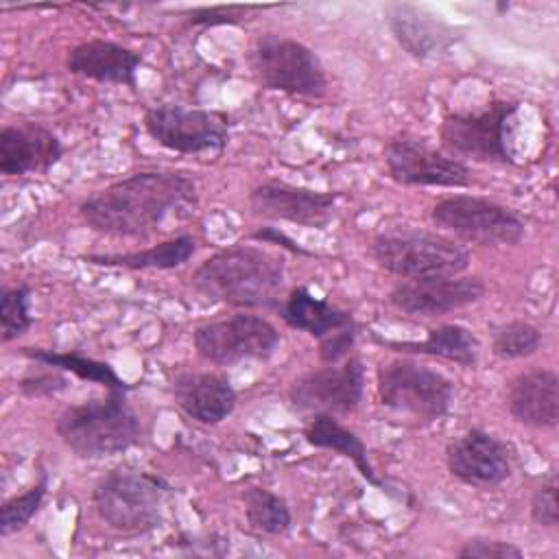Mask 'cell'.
I'll return each instance as SVG.
<instances>
[{
    "label": "cell",
    "instance_id": "1",
    "mask_svg": "<svg viewBox=\"0 0 559 559\" xmlns=\"http://www.w3.org/2000/svg\"><path fill=\"white\" fill-rule=\"evenodd\" d=\"M197 183L173 170H140L94 192L79 205L87 227L114 238H144L197 207Z\"/></svg>",
    "mask_w": 559,
    "mask_h": 559
},
{
    "label": "cell",
    "instance_id": "2",
    "mask_svg": "<svg viewBox=\"0 0 559 559\" xmlns=\"http://www.w3.org/2000/svg\"><path fill=\"white\" fill-rule=\"evenodd\" d=\"M192 288L210 301L238 308H280L284 258L251 245L216 251L192 271Z\"/></svg>",
    "mask_w": 559,
    "mask_h": 559
},
{
    "label": "cell",
    "instance_id": "3",
    "mask_svg": "<svg viewBox=\"0 0 559 559\" xmlns=\"http://www.w3.org/2000/svg\"><path fill=\"white\" fill-rule=\"evenodd\" d=\"M55 430L81 459H105L127 452L142 439V421L127 402V391H107L105 397L68 406Z\"/></svg>",
    "mask_w": 559,
    "mask_h": 559
},
{
    "label": "cell",
    "instance_id": "4",
    "mask_svg": "<svg viewBox=\"0 0 559 559\" xmlns=\"http://www.w3.org/2000/svg\"><path fill=\"white\" fill-rule=\"evenodd\" d=\"M168 493L170 485L162 476L118 467L94 485L92 502L109 528L122 535H142L162 524Z\"/></svg>",
    "mask_w": 559,
    "mask_h": 559
},
{
    "label": "cell",
    "instance_id": "5",
    "mask_svg": "<svg viewBox=\"0 0 559 559\" xmlns=\"http://www.w3.org/2000/svg\"><path fill=\"white\" fill-rule=\"evenodd\" d=\"M371 255L384 271L404 280L461 275L469 253L454 238L424 229L382 231L371 242Z\"/></svg>",
    "mask_w": 559,
    "mask_h": 559
},
{
    "label": "cell",
    "instance_id": "6",
    "mask_svg": "<svg viewBox=\"0 0 559 559\" xmlns=\"http://www.w3.org/2000/svg\"><path fill=\"white\" fill-rule=\"evenodd\" d=\"M249 66L266 90L293 96L321 98L328 92V76L321 59L306 44L275 33L260 35L249 52Z\"/></svg>",
    "mask_w": 559,
    "mask_h": 559
},
{
    "label": "cell",
    "instance_id": "7",
    "mask_svg": "<svg viewBox=\"0 0 559 559\" xmlns=\"http://www.w3.org/2000/svg\"><path fill=\"white\" fill-rule=\"evenodd\" d=\"M518 100H491L480 111L448 114L439 138L448 155L483 164H515L509 151V124L518 114Z\"/></svg>",
    "mask_w": 559,
    "mask_h": 559
},
{
    "label": "cell",
    "instance_id": "8",
    "mask_svg": "<svg viewBox=\"0 0 559 559\" xmlns=\"http://www.w3.org/2000/svg\"><path fill=\"white\" fill-rule=\"evenodd\" d=\"M378 397L391 411L435 421L450 411L454 384L421 362L397 358L378 367Z\"/></svg>",
    "mask_w": 559,
    "mask_h": 559
},
{
    "label": "cell",
    "instance_id": "9",
    "mask_svg": "<svg viewBox=\"0 0 559 559\" xmlns=\"http://www.w3.org/2000/svg\"><path fill=\"white\" fill-rule=\"evenodd\" d=\"M430 218L437 227L469 245L480 247H513L524 238L526 231L522 216L511 207L472 194H454L441 199L432 207Z\"/></svg>",
    "mask_w": 559,
    "mask_h": 559
},
{
    "label": "cell",
    "instance_id": "10",
    "mask_svg": "<svg viewBox=\"0 0 559 559\" xmlns=\"http://www.w3.org/2000/svg\"><path fill=\"white\" fill-rule=\"evenodd\" d=\"M144 131L153 142L179 155L223 153L229 142V120L223 114L177 103L148 107Z\"/></svg>",
    "mask_w": 559,
    "mask_h": 559
},
{
    "label": "cell",
    "instance_id": "11",
    "mask_svg": "<svg viewBox=\"0 0 559 559\" xmlns=\"http://www.w3.org/2000/svg\"><path fill=\"white\" fill-rule=\"evenodd\" d=\"M280 341L277 328L269 319L251 312H236L194 330L197 354L214 365L266 360L275 354Z\"/></svg>",
    "mask_w": 559,
    "mask_h": 559
},
{
    "label": "cell",
    "instance_id": "12",
    "mask_svg": "<svg viewBox=\"0 0 559 559\" xmlns=\"http://www.w3.org/2000/svg\"><path fill=\"white\" fill-rule=\"evenodd\" d=\"M277 310L288 328L319 341L321 362L338 365L352 356L356 343V321L352 312L312 295L306 286H295Z\"/></svg>",
    "mask_w": 559,
    "mask_h": 559
},
{
    "label": "cell",
    "instance_id": "13",
    "mask_svg": "<svg viewBox=\"0 0 559 559\" xmlns=\"http://www.w3.org/2000/svg\"><path fill=\"white\" fill-rule=\"evenodd\" d=\"M365 393V367L358 356L343 365H328L304 373L288 386V402L297 411L347 415L354 413Z\"/></svg>",
    "mask_w": 559,
    "mask_h": 559
},
{
    "label": "cell",
    "instance_id": "14",
    "mask_svg": "<svg viewBox=\"0 0 559 559\" xmlns=\"http://www.w3.org/2000/svg\"><path fill=\"white\" fill-rule=\"evenodd\" d=\"M386 173L402 186L467 188L469 168L463 159L430 148L426 142L408 135L391 138L384 146Z\"/></svg>",
    "mask_w": 559,
    "mask_h": 559
},
{
    "label": "cell",
    "instance_id": "15",
    "mask_svg": "<svg viewBox=\"0 0 559 559\" xmlns=\"http://www.w3.org/2000/svg\"><path fill=\"white\" fill-rule=\"evenodd\" d=\"M338 197V192H321L286 181H264L249 192V207L260 218L323 229L336 214Z\"/></svg>",
    "mask_w": 559,
    "mask_h": 559
},
{
    "label": "cell",
    "instance_id": "16",
    "mask_svg": "<svg viewBox=\"0 0 559 559\" xmlns=\"http://www.w3.org/2000/svg\"><path fill=\"white\" fill-rule=\"evenodd\" d=\"M448 472L478 489L502 485L511 476V450L483 428H469L445 445Z\"/></svg>",
    "mask_w": 559,
    "mask_h": 559
},
{
    "label": "cell",
    "instance_id": "17",
    "mask_svg": "<svg viewBox=\"0 0 559 559\" xmlns=\"http://www.w3.org/2000/svg\"><path fill=\"white\" fill-rule=\"evenodd\" d=\"M483 295L485 284L478 277H426L395 284L389 293V304L404 314L441 317L476 304Z\"/></svg>",
    "mask_w": 559,
    "mask_h": 559
},
{
    "label": "cell",
    "instance_id": "18",
    "mask_svg": "<svg viewBox=\"0 0 559 559\" xmlns=\"http://www.w3.org/2000/svg\"><path fill=\"white\" fill-rule=\"evenodd\" d=\"M61 155L59 138L37 122L7 124L0 131V173L7 177L48 173Z\"/></svg>",
    "mask_w": 559,
    "mask_h": 559
},
{
    "label": "cell",
    "instance_id": "19",
    "mask_svg": "<svg viewBox=\"0 0 559 559\" xmlns=\"http://www.w3.org/2000/svg\"><path fill=\"white\" fill-rule=\"evenodd\" d=\"M175 404L194 421L214 426L227 419L236 408V391L221 373L181 371L170 382Z\"/></svg>",
    "mask_w": 559,
    "mask_h": 559
},
{
    "label": "cell",
    "instance_id": "20",
    "mask_svg": "<svg viewBox=\"0 0 559 559\" xmlns=\"http://www.w3.org/2000/svg\"><path fill=\"white\" fill-rule=\"evenodd\" d=\"M142 66V55L109 41V39H87L68 52V72L92 79L96 83H114L138 90V70Z\"/></svg>",
    "mask_w": 559,
    "mask_h": 559
},
{
    "label": "cell",
    "instance_id": "21",
    "mask_svg": "<svg viewBox=\"0 0 559 559\" xmlns=\"http://www.w3.org/2000/svg\"><path fill=\"white\" fill-rule=\"evenodd\" d=\"M511 417L531 428H555L559 424V376L552 369L518 373L507 386Z\"/></svg>",
    "mask_w": 559,
    "mask_h": 559
},
{
    "label": "cell",
    "instance_id": "22",
    "mask_svg": "<svg viewBox=\"0 0 559 559\" xmlns=\"http://www.w3.org/2000/svg\"><path fill=\"white\" fill-rule=\"evenodd\" d=\"M389 28L397 44L415 59H428L456 41L448 24L411 4L391 7Z\"/></svg>",
    "mask_w": 559,
    "mask_h": 559
},
{
    "label": "cell",
    "instance_id": "23",
    "mask_svg": "<svg viewBox=\"0 0 559 559\" xmlns=\"http://www.w3.org/2000/svg\"><path fill=\"white\" fill-rule=\"evenodd\" d=\"M376 341L393 352L402 354H419V356H435L450 362H456L461 367H476L480 356V343L474 336L472 330L459 323H443L432 330H428V336L424 341H389L378 338Z\"/></svg>",
    "mask_w": 559,
    "mask_h": 559
},
{
    "label": "cell",
    "instance_id": "24",
    "mask_svg": "<svg viewBox=\"0 0 559 559\" xmlns=\"http://www.w3.org/2000/svg\"><path fill=\"white\" fill-rule=\"evenodd\" d=\"M304 437L314 448H323V450H332V452L343 454L345 459H349L356 465V469L360 472V476L369 485L391 493V487L386 485V480H382L380 474L376 472V467L371 465L367 448L360 441V437L356 432H352L349 428H345L334 415L314 413L312 421L304 430Z\"/></svg>",
    "mask_w": 559,
    "mask_h": 559
},
{
    "label": "cell",
    "instance_id": "25",
    "mask_svg": "<svg viewBox=\"0 0 559 559\" xmlns=\"http://www.w3.org/2000/svg\"><path fill=\"white\" fill-rule=\"evenodd\" d=\"M197 251V240L188 234L175 236L170 240L157 242L148 249H138V251H127V253H92L85 255L83 260L90 264L98 266H118V269H157V271H168L186 264Z\"/></svg>",
    "mask_w": 559,
    "mask_h": 559
},
{
    "label": "cell",
    "instance_id": "26",
    "mask_svg": "<svg viewBox=\"0 0 559 559\" xmlns=\"http://www.w3.org/2000/svg\"><path fill=\"white\" fill-rule=\"evenodd\" d=\"M22 354L39 365L59 367L63 371L74 373L81 380L103 384L107 391H129L131 386L114 371L111 365L76 354V352H55V349H41V347H24Z\"/></svg>",
    "mask_w": 559,
    "mask_h": 559
},
{
    "label": "cell",
    "instance_id": "27",
    "mask_svg": "<svg viewBox=\"0 0 559 559\" xmlns=\"http://www.w3.org/2000/svg\"><path fill=\"white\" fill-rule=\"evenodd\" d=\"M247 524L264 535H286L293 524L286 500L264 487H249L242 491Z\"/></svg>",
    "mask_w": 559,
    "mask_h": 559
},
{
    "label": "cell",
    "instance_id": "28",
    "mask_svg": "<svg viewBox=\"0 0 559 559\" xmlns=\"http://www.w3.org/2000/svg\"><path fill=\"white\" fill-rule=\"evenodd\" d=\"M542 347V332L537 325L515 319L496 328L491 338V352L502 360L526 358Z\"/></svg>",
    "mask_w": 559,
    "mask_h": 559
},
{
    "label": "cell",
    "instance_id": "29",
    "mask_svg": "<svg viewBox=\"0 0 559 559\" xmlns=\"http://www.w3.org/2000/svg\"><path fill=\"white\" fill-rule=\"evenodd\" d=\"M46 489H48L46 474H41V478L33 487H28L26 491L11 496L2 502V507H0V535L2 537L22 531L33 520V515L41 509Z\"/></svg>",
    "mask_w": 559,
    "mask_h": 559
},
{
    "label": "cell",
    "instance_id": "30",
    "mask_svg": "<svg viewBox=\"0 0 559 559\" xmlns=\"http://www.w3.org/2000/svg\"><path fill=\"white\" fill-rule=\"evenodd\" d=\"M28 304H31V288L26 284L2 288V297H0L2 343H11L20 338L33 325Z\"/></svg>",
    "mask_w": 559,
    "mask_h": 559
},
{
    "label": "cell",
    "instance_id": "31",
    "mask_svg": "<svg viewBox=\"0 0 559 559\" xmlns=\"http://www.w3.org/2000/svg\"><path fill=\"white\" fill-rule=\"evenodd\" d=\"M531 518L544 528H557L559 507H557V472L550 469L542 485L533 491L531 498Z\"/></svg>",
    "mask_w": 559,
    "mask_h": 559
},
{
    "label": "cell",
    "instance_id": "32",
    "mask_svg": "<svg viewBox=\"0 0 559 559\" xmlns=\"http://www.w3.org/2000/svg\"><path fill=\"white\" fill-rule=\"evenodd\" d=\"M46 369L41 371H33L28 376H24L20 382H17V389L26 395V397H50V395H57L59 391L68 389L70 380L66 376L63 369L59 367H48L44 365Z\"/></svg>",
    "mask_w": 559,
    "mask_h": 559
},
{
    "label": "cell",
    "instance_id": "33",
    "mask_svg": "<svg viewBox=\"0 0 559 559\" xmlns=\"http://www.w3.org/2000/svg\"><path fill=\"white\" fill-rule=\"evenodd\" d=\"M461 559H522L524 550L513 542L489 539V537H472L467 539L459 552Z\"/></svg>",
    "mask_w": 559,
    "mask_h": 559
},
{
    "label": "cell",
    "instance_id": "34",
    "mask_svg": "<svg viewBox=\"0 0 559 559\" xmlns=\"http://www.w3.org/2000/svg\"><path fill=\"white\" fill-rule=\"evenodd\" d=\"M260 7H201V9H192L186 11V24L188 26H203V28H212V26H229V24H238L242 20H247L249 11H258Z\"/></svg>",
    "mask_w": 559,
    "mask_h": 559
},
{
    "label": "cell",
    "instance_id": "35",
    "mask_svg": "<svg viewBox=\"0 0 559 559\" xmlns=\"http://www.w3.org/2000/svg\"><path fill=\"white\" fill-rule=\"evenodd\" d=\"M253 240H262V242H271V245H282L286 247L288 251L293 253H299V255H308L306 249H301L293 238H288L280 227H260L251 234Z\"/></svg>",
    "mask_w": 559,
    "mask_h": 559
}]
</instances>
